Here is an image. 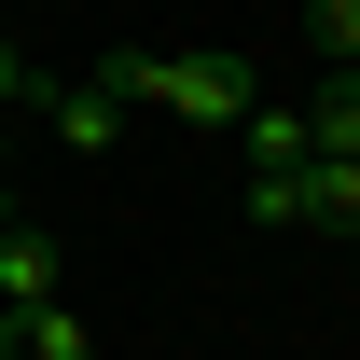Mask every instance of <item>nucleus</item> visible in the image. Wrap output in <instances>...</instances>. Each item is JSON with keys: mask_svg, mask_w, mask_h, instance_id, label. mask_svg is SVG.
<instances>
[{"mask_svg": "<svg viewBox=\"0 0 360 360\" xmlns=\"http://www.w3.org/2000/svg\"><path fill=\"white\" fill-rule=\"evenodd\" d=\"M125 111H153V56H97L84 84H56V97H42L56 153H111V139H125Z\"/></svg>", "mask_w": 360, "mask_h": 360, "instance_id": "nucleus-1", "label": "nucleus"}, {"mask_svg": "<svg viewBox=\"0 0 360 360\" xmlns=\"http://www.w3.org/2000/svg\"><path fill=\"white\" fill-rule=\"evenodd\" d=\"M250 97H264L250 56H153V111H180V125H250Z\"/></svg>", "mask_w": 360, "mask_h": 360, "instance_id": "nucleus-2", "label": "nucleus"}, {"mask_svg": "<svg viewBox=\"0 0 360 360\" xmlns=\"http://www.w3.org/2000/svg\"><path fill=\"white\" fill-rule=\"evenodd\" d=\"M236 139H250V180H305V167H319L305 111H277V97H250V125H236Z\"/></svg>", "mask_w": 360, "mask_h": 360, "instance_id": "nucleus-3", "label": "nucleus"}, {"mask_svg": "<svg viewBox=\"0 0 360 360\" xmlns=\"http://www.w3.org/2000/svg\"><path fill=\"white\" fill-rule=\"evenodd\" d=\"M0 360H97V333L70 305H14V319H0Z\"/></svg>", "mask_w": 360, "mask_h": 360, "instance_id": "nucleus-4", "label": "nucleus"}, {"mask_svg": "<svg viewBox=\"0 0 360 360\" xmlns=\"http://www.w3.org/2000/svg\"><path fill=\"white\" fill-rule=\"evenodd\" d=\"M14 305H56V236H28V222L0 236V319Z\"/></svg>", "mask_w": 360, "mask_h": 360, "instance_id": "nucleus-5", "label": "nucleus"}, {"mask_svg": "<svg viewBox=\"0 0 360 360\" xmlns=\"http://www.w3.org/2000/svg\"><path fill=\"white\" fill-rule=\"evenodd\" d=\"M305 139L333 153V167H360V70H333V84L305 97Z\"/></svg>", "mask_w": 360, "mask_h": 360, "instance_id": "nucleus-6", "label": "nucleus"}, {"mask_svg": "<svg viewBox=\"0 0 360 360\" xmlns=\"http://www.w3.org/2000/svg\"><path fill=\"white\" fill-rule=\"evenodd\" d=\"M305 236H360V167H305Z\"/></svg>", "mask_w": 360, "mask_h": 360, "instance_id": "nucleus-7", "label": "nucleus"}, {"mask_svg": "<svg viewBox=\"0 0 360 360\" xmlns=\"http://www.w3.org/2000/svg\"><path fill=\"white\" fill-rule=\"evenodd\" d=\"M305 28H319V56H333V70H360V0H305Z\"/></svg>", "mask_w": 360, "mask_h": 360, "instance_id": "nucleus-8", "label": "nucleus"}, {"mask_svg": "<svg viewBox=\"0 0 360 360\" xmlns=\"http://www.w3.org/2000/svg\"><path fill=\"white\" fill-rule=\"evenodd\" d=\"M250 222H264V236H305V180H250Z\"/></svg>", "mask_w": 360, "mask_h": 360, "instance_id": "nucleus-9", "label": "nucleus"}, {"mask_svg": "<svg viewBox=\"0 0 360 360\" xmlns=\"http://www.w3.org/2000/svg\"><path fill=\"white\" fill-rule=\"evenodd\" d=\"M14 97H42V70H28V56L0 42V111H14Z\"/></svg>", "mask_w": 360, "mask_h": 360, "instance_id": "nucleus-10", "label": "nucleus"}, {"mask_svg": "<svg viewBox=\"0 0 360 360\" xmlns=\"http://www.w3.org/2000/svg\"><path fill=\"white\" fill-rule=\"evenodd\" d=\"M0 236H14V180H0Z\"/></svg>", "mask_w": 360, "mask_h": 360, "instance_id": "nucleus-11", "label": "nucleus"}]
</instances>
